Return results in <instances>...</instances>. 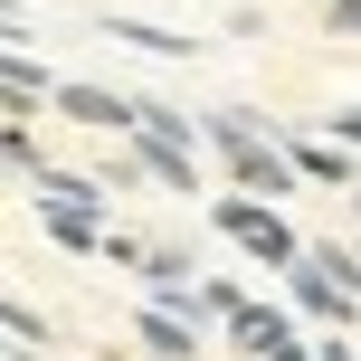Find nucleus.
<instances>
[{
	"mask_svg": "<svg viewBox=\"0 0 361 361\" xmlns=\"http://www.w3.org/2000/svg\"><path fill=\"white\" fill-rule=\"evenodd\" d=\"M219 228H228V238H247L267 267H295V228H286L276 209H257V200H228V209H219Z\"/></svg>",
	"mask_w": 361,
	"mask_h": 361,
	"instance_id": "nucleus-1",
	"label": "nucleus"
},
{
	"mask_svg": "<svg viewBox=\"0 0 361 361\" xmlns=\"http://www.w3.org/2000/svg\"><path fill=\"white\" fill-rule=\"evenodd\" d=\"M0 38H29V29H19V10H10V0H0Z\"/></svg>",
	"mask_w": 361,
	"mask_h": 361,
	"instance_id": "nucleus-11",
	"label": "nucleus"
},
{
	"mask_svg": "<svg viewBox=\"0 0 361 361\" xmlns=\"http://www.w3.org/2000/svg\"><path fill=\"white\" fill-rule=\"evenodd\" d=\"M57 114H76V124H114V133H124V124H133V95H114V86H57Z\"/></svg>",
	"mask_w": 361,
	"mask_h": 361,
	"instance_id": "nucleus-2",
	"label": "nucleus"
},
{
	"mask_svg": "<svg viewBox=\"0 0 361 361\" xmlns=\"http://www.w3.org/2000/svg\"><path fill=\"white\" fill-rule=\"evenodd\" d=\"M143 343L162 352V361H190V352H200V333H180V314H143Z\"/></svg>",
	"mask_w": 361,
	"mask_h": 361,
	"instance_id": "nucleus-7",
	"label": "nucleus"
},
{
	"mask_svg": "<svg viewBox=\"0 0 361 361\" xmlns=\"http://www.w3.org/2000/svg\"><path fill=\"white\" fill-rule=\"evenodd\" d=\"M38 228L57 238V247H95V209H67V200H48V219Z\"/></svg>",
	"mask_w": 361,
	"mask_h": 361,
	"instance_id": "nucleus-6",
	"label": "nucleus"
},
{
	"mask_svg": "<svg viewBox=\"0 0 361 361\" xmlns=\"http://www.w3.org/2000/svg\"><path fill=\"white\" fill-rule=\"evenodd\" d=\"M286 162H295V171H314V180H333V190L352 180V152H333V143H305V133L286 143Z\"/></svg>",
	"mask_w": 361,
	"mask_h": 361,
	"instance_id": "nucleus-4",
	"label": "nucleus"
},
{
	"mask_svg": "<svg viewBox=\"0 0 361 361\" xmlns=\"http://www.w3.org/2000/svg\"><path fill=\"white\" fill-rule=\"evenodd\" d=\"M0 324H10V333H19V343H38V333H48V324H38V314H29V305H10V295H0Z\"/></svg>",
	"mask_w": 361,
	"mask_h": 361,
	"instance_id": "nucleus-10",
	"label": "nucleus"
},
{
	"mask_svg": "<svg viewBox=\"0 0 361 361\" xmlns=\"http://www.w3.org/2000/svg\"><path fill=\"white\" fill-rule=\"evenodd\" d=\"M114 38H133V48H152V57H180L190 38H171V29H143V19H114Z\"/></svg>",
	"mask_w": 361,
	"mask_h": 361,
	"instance_id": "nucleus-9",
	"label": "nucleus"
},
{
	"mask_svg": "<svg viewBox=\"0 0 361 361\" xmlns=\"http://www.w3.org/2000/svg\"><path fill=\"white\" fill-rule=\"evenodd\" d=\"M133 143H143V171L152 180H171V190H190V143H180V133H152V124H133Z\"/></svg>",
	"mask_w": 361,
	"mask_h": 361,
	"instance_id": "nucleus-3",
	"label": "nucleus"
},
{
	"mask_svg": "<svg viewBox=\"0 0 361 361\" xmlns=\"http://www.w3.org/2000/svg\"><path fill=\"white\" fill-rule=\"evenodd\" d=\"M286 333H295L286 314H238V343H247V352H267V343H286Z\"/></svg>",
	"mask_w": 361,
	"mask_h": 361,
	"instance_id": "nucleus-8",
	"label": "nucleus"
},
{
	"mask_svg": "<svg viewBox=\"0 0 361 361\" xmlns=\"http://www.w3.org/2000/svg\"><path fill=\"white\" fill-rule=\"evenodd\" d=\"M29 180H38L48 200H67V209H95V200H105V180H95V171H29Z\"/></svg>",
	"mask_w": 361,
	"mask_h": 361,
	"instance_id": "nucleus-5",
	"label": "nucleus"
}]
</instances>
